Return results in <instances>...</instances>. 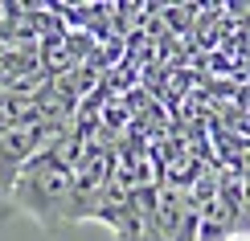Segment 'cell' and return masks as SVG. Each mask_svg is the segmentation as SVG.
Listing matches in <instances>:
<instances>
[{"label": "cell", "instance_id": "cell-4", "mask_svg": "<svg viewBox=\"0 0 250 241\" xmlns=\"http://www.w3.org/2000/svg\"><path fill=\"white\" fill-rule=\"evenodd\" d=\"M33 114H37V94L0 90V131L17 127V123H25V119H33Z\"/></svg>", "mask_w": 250, "mask_h": 241}, {"label": "cell", "instance_id": "cell-5", "mask_svg": "<svg viewBox=\"0 0 250 241\" xmlns=\"http://www.w3.org/2000/svg\"><path fill=\"white\" fill-rule=\"evenodd\" d=\"M230 241H250V233H238V237H230Z\"/></svg>", "mask_w": 250, "mask_h": 241}, {"label": "cell", "instance_id": "cell-2", "mask_svg": "<svg viewBox=\"0 0 250 241\" xmlns=\"http://www.w3.org/2000/svg\"><path fill=\"white\" fill-rule=\"evenodd\" d=\"M70 127H74V123H45V119L33 114V119L17 123V127L0 131V196H4V201H8V192H13L17 176L25 172V164Z\"/></svg>", "mask_w": 250, "mask_h": 241}, {"label": "cell", "instance_id": "cell-3", "mask_svg": "<svg viewBox=\"0 0 250 241\" xmlns=\"http://www.w3.org/2000/svg\"><path fill=\"white\" fill-rule=\"evenodd\" d=\"M111 176H115V167H111V148L107 143H90L86 155H82L78 167H74V188H70V201H66V221H90V217H95Z\"/></svg>", "mask_w": 250, "mask_h": 241}, {"label": "cell", "instance_id": "cell-1", "mask_svg": "<svg viewBox=\"0 0 250 241\" xmlns=\"http://www.w3.org/2000/svg\"><path fill=\"white\" fill-rule=\"evenodd\" d=\"M86 148H90L86 127L78 119L70 131H62L49 148H41L25 164V172L17 176L13 192H8V204L21 208V213H29L45 229L66 221V201H70V188H74V167L86 155Z\"/></svg>", "mask_w": 250, "mask_h": 241}]
</instances>
